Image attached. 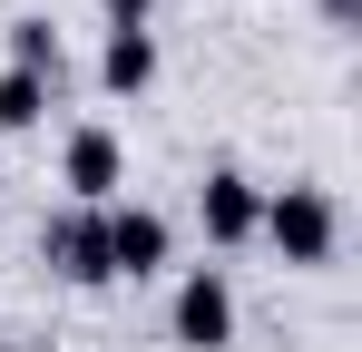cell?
Returning <instances> with one entry per match:
<instances>
[{
	"label": "cell",
	"mask_w": 362,
	"mask_h": 352,
	"mask_svg": "<svg viewBox=\"0 0 362 352\" xmlns=\"http://www.w3.org/2000/svg\"><path fill=\"white\" fill-rule=\"evenodd\" d=\"M98 10H108V30H147L157 20V0H98Z\"/></svg>",
	"instance_id": "10"
},
{
	"label": "cell",
	"mask_w": 362,
	"mask_h": 352,
	"mask_svg": "<svg viewBox=\"0 0 362 352\" xmlns=\"http://www.w3.org/2000/svg\"><path fill=\"white\" fill-rule=\"evenodd\" d=\"M167 254H177V225H167L157 206H108V274H118V284L167 274Z\"/></svg>",
	"instance_id": "5"
},
{
	"label": "cell",
	"mask_w": 362,
	"mask_h": 352,
	"mask_svg": "<svg viewBox=\"0 0 362 352\" xmlns=\"http://www.w3.org/2000/svg\"><path fill=\"white\" fill-rule=\"evenodd\" d=\"M167 333H177L186 352H226V343H235V284H226V264H186V274H177Z\"/></svg>",
	"instance_id": "2"
},
{
	"label": "cell",
	"mask_w": 362,
	"mask_h": 352,
	"mask_svg": "<svg viewBox=\"0 0 362 352\" xmlns=\"http://www.w3.org/2000/svg\"><path fill=\"white\" fill-rule=\"evenodd\" d=\"M353 10H362V0H323V20H333V30H353Z\"/></svg>",
	"instance_id": "11"
},
{
	"label": "cell",
	"mask_w": 362,
	"mask_h": 352,
	"mask_svg": "<svg viewBox=\"0 0 362 352\" xmlns=\"http://www.w3.org/2000/svg\"><path fill=\"white\" fill-rule=\"evenodd\" d=\"M40 264H49L59 284H78V293L118 284V274H108V216H88V206H59V216L40 225Z\"/></svg>",
	"instance_id": "4"
},
{
	"label": "cell",
	"mask_w": 362,
	"mask_h": 352,
	"mask_svg": "<svg viewBox=\"0 0 362 352\" xmlns=\"http://www.w3.org/2000/svg\"><path fill=\"white\" fill-rule=\"evenodd\" d=\"M10 69H30V78H49V88H59V69H69L59 30H49V20H10Z\"/></svg>",
	"instance_id": "9"
},
{
	"label": "cell",
	"mask_w": 362,
	"mask_h": 352,
	"mask_svg": "<svg viewBox=\"0 0 362 352\" xmlns=\"http://www.w3.org/2000/svg\"><path fill=\"white\" fill-rule=\"evenodd\" d=\"M49 78H30V69H0V137H30V127H49Z\"/></svg>",
	"instance_id": "8"
},
{
	"label": "cell",
	"mask_w": 362,
	"mask_h": 352,
	"mask_svg": "<svg viewBox=\"0 0 362 352\" xmlns=\"http://www.w3.org/2000/svg\"><path fill=\"white\" fill-rule=\"evenodd\" d=\"M196 225H206V245H255V225H264V186L245 167H206V186H196Z\"/></svg>",
	"instance_id": "6"
},
{
	"label": "cell",
	"mask_w": 362,
	"mask_h": 352,
	"mask_svg": "<svg viewBox=\"0 0 362 352\" xmlns=\"http://www.w3.org/2000/svg\"><path fill=\"white\" fill-rule=\"evenodd\" d=\"M264 245L294 264V274H313V264H333V245H343V206L323 196V186H264Z\"/></svg>",
	"instance_id": "1"
},
{
	"label": "cell",
	"mask_w": 362,
	"mask_h": 352,
	"mask_svg": "<svg viewBox=\"0 0 362 352\" xmlns=\"http://www.w3.org/2000/svg\"><path fill=\"white\" fill-rule=\"evenodd\" d=\"M59 186H69V206H88V216L127 206V137H118V127H69Z\"/></svg>",
	"instance_id": "3"
},
{
	"label": "cell",
	"mask_w": 362,
	"mask_h": 352,
	"mask_svg": "<svg viewBox=\"0 0 362 352\" xmlns=\"http://www.w3.org/2000/svg\"><path fill=\"white\" fill-rule=\"evenodd\" d=\"M98 88H108V98H147V88H157V30H108Z\"/></svg>",
	"instance_id": "7"
}]
</instances>
